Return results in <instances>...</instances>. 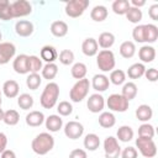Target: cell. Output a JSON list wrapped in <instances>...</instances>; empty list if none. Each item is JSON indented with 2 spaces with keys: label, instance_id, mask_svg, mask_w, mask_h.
<instances>
[{
  "label": "cell",
  "instance_id": "cell-17",
  "mask_svg": "<svg viewBox=\"0 0 158 158\" xmlns=\"http://www.w3.org/2000/svg\"><path fill=\"white\" fill-rule=\"evenodd\" d=\"M1 91L4 93V95L9 99H14L16 96H19V93H20V85L16 80H6L4 84H2V89Z\"/></svg>",
  "mask_w": 158,
  "mask_h": 158
},
{
  "label": "cell",
  "instance_id": "cell-5",
  "mask_svg": "<svg viewBox=\"0 0 158 158\" xmlns=\"http://www.w3.org/2000/svg\"><path fill=\"white\" fill-rule=\"evenodd\" d=\"M89 0H70L65 4V14L72 19H77L84 14L89 6Z\"/></svg>",
  "mask_w": 158,
  "mask_h": 158
},
{
  "label": "cell",
  "instance_id": "cell-52",
  "mask_svg": "<svg viewBox=\"0 0 158 158\" xmlns=\"http://www.w3.org/2000/svg\"><path fill=\"white\" fill-rule=\"evenodd\" d=\"M0 158H16V153L12 149H5L0 154Z\"/></svg>",
  "mask_w": 158,
  "mask_h": 158
},
{
  "label": "cell",
  "instance_id": "cell-28",
  "mask_svg": "<svg viewBox=\"0 0 158 158\" xmlns=\"http://www.w3.org/2000/svg\"><path fill=\"white\" fill-rule=\"evenodd\" d=\"M146 72V67L143 63H133L132 65L128 67L127 69V75L130 79H139L141 77L144 75Z\"/></svg>",
  "mask_w": 158,
  "mask_h": 158
},
{
  "label": "cell",
  "instance_id": "cell-13",
  "mask_svg": "<svg viewBox=\"0 0 158 158\" xmlns=\"http://www.w3.org/2000/svg\"><path fill=\"white\" fill-rule=\"evenodd\" d=\"M35 31V26L28 20H19L15 23V32L20 37H30Z\"/></svg>",
  "mask_w": 158,
  "mask_h": 158
},
{
  "label": "cell",
  "instance_id": "cell-7",
  "mask_svg": "<svg viewBox=\"0 0 158 158\" xmlns=\"http://www.w3.org/2000/svg\"><path fill=\"white\" fill-rule=\"evenodd\" d=\"M109 107V110L115 111V112H125L128 109L130 101H127L121 94H111L106 102H105Z\"/></svg>",
  "mask_w": 158,
  "mask_h": 158
},
{
  "label": "cell",
  "instance_id": "cell-16",
  "mask_svg": "<svg viewBox=\"0 0 158 158\" xmlns=\"http://www.w3.org/2000/svg\"><path fill=\"white\" fill-rule=\"evenodd\" d=\"M81 52L86 56V57H94L98 54L99 52V46L95 38L93 37H88L83 41L81 43Z\"/></svg>",
  "mask_w": 158,
  "mask_h": 158
},
{
  "label": "cell",
  "instance_id": "cell-18",
  "mask_svg": "<svg viewBox=\"0 0 158 158\" xmlns=\"http://www.w3.org/2000/svg\"><path fill=\"white\" fill-rule=\"evenodd\" d=\"M44 120H46V117H44L43 112L42 111H37V110L30 111L26 115V118H25L26 123L30 127H38V126H41L44 122Z\"/></svg>",
  "mask_w": 158,
  "mask_h": 158
},
{
  "label": "cell",
  "instance_id": "cell-3",
  "mask_svg": "<svg viewBox=\"0 0 158 158\" xmlns=\"http://www.w3.org/2000/svg\"><path fill=\"white\" fill-rule=\"evenodd\" d=\"M115 64H116V60H115V54H114L112 51L102 49V51L98 52V54H96V65L102 73L114 70Z\"/></svg>",
  "mask_w": 158,
  "mask_h": 158
},
{
  "label": "cell",
  "instance_id": "cell-49",
  "mask_svg": "<svg viewBox=\"0 0 158 158\" xmlns=\"http://www.w3.org/2000/svg\"><path fill=\"white\" fill-rule=\"evenodd\" d=\"M69 158H88L86 152L81 148H75L69 153Z\"/></svg>",
  "mask_w": 158,
  "mask_h": 158
},
{
  "label": "cell",
  "instance_id": "cell-20",
  "mask_svg": "<svg viewBox=\"0 0 158 158\" xmlns=\"http://www.w3.org/2000/svg\"><path fill=\"white\" fill-rule=\"evenodd\" d=\"M138 57L143 63H151L156 58V48L149 44H144L138 51Z\"/></svg>",
  "mask_w": 158,
  "mask_h": 158
},
{
  "label": "cell",
  "instance_id": "cell-25",
  "mask_svg": "<svg viewBox=\"0 0 158 158\" xmlns=\"http://www.w3.org/2000/svg\"><path fill=\"white\" fill-rule=\"evenodd\" d=\"M96 42H98V46H100L102 49H109L115 43V35L112 32H101Z\"/></svg>",
  "mask_w": 158,
  "mask_h": 158
},
{
  "label": "cell",
  "instance_id": "cell-45",
  "mask_svg": "<svg viewBox=\"0 0 158 158\" xmlns=\"http://www.w3.org/2000/svg\"><path fill=\"white\" fill-rule=\"evenodd\" d=\"M132 37L138 43H146V31L144 25H138L132 30Z\"/></svg>",
  "mask_w": 158,
  "mask_h": 158
},
{
  "label": "cell",
  "instance_id": "cell-42",
  "mask_svg": "<svg viewBox=\"0 0 158 158\" xmlns=\"http://www.w3.org/2000/svg\"><path fill=\"white\" fill-rule=\"evenodd\" d=\"M156 135L154 132V127L148 123V122H143L139 127H138V137H143V138H153Z\"/></svg>",
  "mask_w": 158,
  "mask_h": 158
},
{
  "label": "cell",
  "instance_id": "cell-23",
  "mask_svg": "<svg viewBox=\"0 0 158 158\" xmlns=\"http://www.w3.org/2000/svg\"><path fill=\"white\" fill-rule=\"evenodd\" d=\"M136 117L138 121H142V122H148L152 116H153V110L149 105L147 104H142L139 105L137 109H136Z\"/></svg>",
  "mask_w": 158,
  "mask_h": 158
},
{
  "label": "cell",
  "instance_id": "cell-27",
  "mask_svg": "<svg viewBox=\"0 0 158 158\" xmlns=\"http://www.w3.org/2000/svg\"><path fill=\"white\" fill-rule=\"evenodd\" d=\"M84 148L90 151V152H94L99 148L100 146V138L96 133H88L85 137H84Z\"/></svg>",
  "mask_w": 158,
  "mask_h": 158
},
{
  "label": "cell",
  "instance_id": "cell-51",
  "mask_svg": "<svg viewBox=\"0 0 158 158\" xmlns=\"http://www.w3.org/2000/svg\"><path fill=\"white\" fill-rule=\"evenodd\" d=\"M7 146V137L4 132H0V154L6 149Z\"/></svg>",
  "mask_w": 158,
  "mask_h": 158
},
{
  "label": "cell",
  "instance_id": "cell-33",
  "mask_svg": "<svg viewBox=\"0 0 158 158\" xmlns=\"http://www.w3.org/2000/svg\"><path fill=\"white\" fill-rule=\"evenodd\" d=\"M86 73H88V68H86V65H85L84 63L77 62V63H74V64L72 65L70 74H72V77H73L74 79H77V80L84 79L85 75H86Z\"/></svg>",
  "mask_w": 158,
  "mask_h": 158
},
{
  "label": "cell",
  "instance_id": "cell-2",
  "mask_svg": "<svg viewBox=\"0 0 158 158\" xmlns=\"http://www.w3.org/2000/svg\"><path fill=\"white\" fill-rule=\"evenodd\" d=\"M59 96V85L54 81H49L47 83V85L44 86L41 98H40V104L43 109H52L56 106L57 100Z\"/></svg>",
  "mask_w": 158,
  "mask_h": 158
},
{
  "label": "cell",
  "instance_id": "cell-29",
  "mask_svg": "<svg viewBox=\"0 0 158 158\" xmlns=\"http://www.w3.org/2000/svg\"><path fill=\"white\" fill-rule=\"evenodd\" d=\"M137 91H138L137 85H136L133 81H127V83L123 84V86H122V89H121V95H122L127 101H130V100H132V99L136 98Z\"/></svg>",
  "mask_w": 158,
  "mask_h": 158
},
{
  "label": "cell",
  "instance_id": "cell-46",
  "mask_svg": "<svg viewBox=\"0 0 158 158\" xmlns=\"http://www.w3.org/2000/svg\"><path fill=\"white\" fill-rule=\"evenodd\" d=\"M57 111L59 114V116H69L73 112V105L69 101H60L57 105Z\"/></svg>",
  "mask_w": 158,
  "mask_h": 158
},
{
  "label": "cell",
  "instance_id": "cell-12",
  "mask_svg": "<svg viewBox=\"0 0 158 158\" xmlns=\"http://www.w3.org/2000/svg\"><path fill=\"white\" fill-rule=\"evenodd\" d=\"M16 53V47L12 42H1L0 43V64L9 63Z\"/></svg>",
  "mask_w": 158,
  "mask_h": 158
},
{
  "label": "cell",
  "instance_id": "cell-32",
  "mask_svg": "<svg viewBox=\"0 0 158 158\" xmlns=\"http://www.w3.org/2000/svg\"><path fill=\"white\" fill-rule=\"evenodd\" d=\"M41 74H42V78L43 79H47V80H52L57 77L58 74V67L56 63H46L41 70Z\"/></svg>",
  "mask_w": 158,
  "mask_h": 158
},
{
  "label": "cell",
  "instance_id": "cell-31",
  "mask_svg": "<svg viewBox=\"0 0 158 158\" xmlns=\"http://www.w3.org/2000/svg\"><path fill=\"white\" fill-rule=\"evenodd\" d=\"M133 135H135V132H133L132 127L128 125H123V126L118 127V130L116 132L117 139L121 142H130L133 138Z\"/></svg>",
  "mask_w": 158,
  "mask_h": 158
},
{
  "label": "cell",
  "instance_id": "cell-56",
  "mask_svg": "<svg viewBox=\"0 0 158 158\" xmlns=\"http://www.w3.org/2000/svg\"><path fill=\"white\" fill-rule=\"evenodd\" d=\"M1 38H2V33H1V31H0V43H1Z\"/></svg>",
  "mask_w": 158,
  "mask_h": 158
},
{
  "label": "cell",
  "instance_id": "cell-24",
  "mask_svg": "<svg viewBox=\"0 0 158 158\" xmlns=\"http://www.w3.org/2000/svg\"><path fill=\"white\" fill-rule=\"evenodd\" d=\"M107 15H109L107 7L104 5H96L90 11V17L95 22H102L104 20H106Z\"/></svg>",
  "mask_w": 158,
  "mask_h": 158
},
{
  "label": "cell",
  "instance_id": "cell-48",
  "mask_svg": "<svg viewBox=\"0 0 158 158\" xmlns=\"http://www.w3.org/2000/svg\"><path fill=\"white\" fill-rule=\"evenodd\" d=\"M144 77H146L149 81L154 83V81H157V80H158V70H157L156 68L146 69V72H144Z\"/></svg>",
  "mask_w": 158,
  "mask_h": 158
},
{
  "label": "cell",
  "instance_id": "cell-9",
  "mask_svg": "<svg viewBox=\"0 0 158 158\" xmlns=\"http://www.w3.org/2000/svg\"><path fill=\"white\" fill-rule=\"evenodd\" d=\"M11 12L15 17H23L32 12V5L27 0H16L11 2Z\"/></svg>",
  "mask_w": 158,
  "mask_h": 158
},
{
  "label": "cell",
  "instance_id": "cell-1",
  "mask_svg": "<svg viewBox=\"0 0 158 158\" xmlns=\"http://www.w3.org/2000/svg\"><path fill=\"white\" fill-rule=\"evenodd\" d=\"M53 147H54V137L48 132H41L31 142L32 151L38 156L47 154L53 149Z\"/></svg>",
  "mask_w": 158,
  "mask_h": 158
},
{
  "label": "cell",
  "instance_id": "cell-39",
  "mask_svg": "<svg viewBox=\"0 0 158 158\" xmlns=\"http://www.w3.org/2000/svg\"><path fill=\"white\" fill-rule=\"evenodd\" d=\"M33 102L35 101H33L32 95H30L27 93H23V94L17 96V105L22 110H30L33 106Z\"/></svg>",
  "mask_w": 158,
  "mask_h": 158
},
{
  "label": "cell",
  "instance_id": "cell-41",
  "mask_svg": "<svg viewBox=\"0 0 158 158\" xmlns=\"http://www.w3.org/2000/svg\"><path fill=\"white\" fill-rule=\"evenodd\" d=\"M143 17V14H142V10L141 9H137V7H133L131 6L127 12H126V19L132 22V23H138Z\"/></svg>",
  "mask_w": 158,
  "mask_h": 158
},
{
  "label": "cell",
  "instance_id": "cell-22",
  "mask_svg": "<svg viewBox=\"0 0 158 158\" xmlns=\"http://www.w3.org/2000/svg\"><path fill=\"white\" fill-rule=\"evenodd\" d=\"M41 59L46 63H54V60L58 58V52L53 46H43L41 48Z\"/></svg>",
  "mask_w": 158,
  "mask_h": 158
},
{
  "label": "cell",
  "instance_id": "cell-8",
  "mask_svg": "<svg viewBox=\"0 0 158 158\" xmlns=\"http://www.w3.org/2000/svg\"><path fill=\"white\" fill-rule=\"evenodd\" d=\"M104 152H105V158H118L120 157L121 147L116 137L107 136L104 139Z\"/></svg>",
  "mask_w": 158,
  "mask_h": 158
},
{
  "label": "cell",
  "instance_id": "cell-19",
  "mask_svg": "<svg viewBox=\"0 0 158 158\" xmlns=\"http://www.w3.org/2000/svg\"><path fill=\"white\" fill-rule=\"evenodd\" d=\"M44 125L49 132H58L63 127V120L59 115H49L46 117Z\"/></svg>",
  "mask_w": 158,
  "mask_h": 158
},
{
  "label": "cell",
  "instance_id": "cell-55",
  "mask_svg": "<svg viewBox=\"0 0 158 158\" xmlns=\"http://www.w3.org/2000/svg\"><path fill=\"white\" fill-rule=\"evenodd\" d=\"M1 93H2V91H1V89H0V106H1V102H2V99H1Z\"/></svg>",
  "mask_w": 158,
  "mask_h": 158
},
{
  "label": "cell",
  "instance_id": "cell-30",
  "mask_svg": "<svg viewBox=\"0 0 158 158\" xmlns=\"http://www.w3.org/2000/svg\"><path fill=\"white\" fill-rule=\"evenodd\" d=\"M118 51H120V54L123 58H126V59L132 58L135 56V53H136V44L132 41H125V42H122L120 44Z\"/></svg>",
  "mask_w": 158,
  "mask_h": 158
},
{
  "label": "cell",
  "instance_id": "cell-50",
  "mask_svg": "<svg viewBox=\"0 0 158 158\" xmlns=\"http://www.w3.org/2000/svg\"><path fill=\"white\" fill-rule=\"evenodd\" d=\"M148 15L153 21L158 20V4H153L152 6H149L148 9Z\"/></svg>",
  "mask_w": 158,
  "mask_h": 158
},
{
  "label": "cell",
  "instance_id": "cell-40",
  "mask_svg": "<svg viewBox=\"0 0 158 158\" xmlns=\"http://www.w3.org/2000/svg\"><path fill=\"white\" fill-rule=\"evenodd\" d=\"M42 83V77L38 73H30L26 78V85L30 90H37Z\"/></svg>",
  "mask_w": 158,
  "mask_h": 158
},
{
  "label": "cell",
  "instance_id": "cell-26",
  "mask_svg": "<svg viewBox=\"0 0 158 158\" xmlns=\"http://www.w3.org/2000/svg\"><path fill=\"white\" fill-rule=\"evenodd\" d=\"M116 123V117L110 111H102L99 115V125L102 128H111Z\"/></svg>",
  "mask_w": 158,
  "mask_h": 158
},
{
  "label": "cell",
  "instance_id": "cell-4",
  "mask_svg": "<svg viewBox=\"0 0 158 158\" xmlns=\"http://www.w3.org/2000/svg\"><path fill=\"white\" fill-rule=\"evenodd\" d=\"M89 88H90V81L89 79L84 78L80 80H77V83L72 86L70 91H69V99L73 102H80L83 101L88 93H89Z\"/></svg>",
  "mask_w": 158,
  "mask_h": 158
},
{
  "label": "cell",
  "instance_id": "cell-14",
  "mask_svg": "<svg viewBox=\"0 0 158 158\" xmlns=\"http://www.w3.org/2000/svg\"><path fill=\"white\" fill-rule=\"evenodd\" d=\"M90 85L93 86V89L98 93H102L105 90L109 89V85H110V80H109V77H106L105 74H95L91 79V83Z\"/></svg>",
  "mask_w": 158,
  "mask_h": 158
},
{
  "label": "cell",
  "instance_id": "cell-43",
  "mask_svg": "<svg viewBox=\"0 0 158 158\" xmlns=\"http://www.w3.org/2000/svg\"><path fill=\"white\" fill-rule=\"evenodd\" d=\"M42 59L37 56H28V72L30 73H38L42 70Z\"/></svg>",
  "mask_w": 158,
  "mask_h": 158
},
{
  "label": "cell",
  "instance_id": "cell-53",
  "mask_svg": "<svg viewBox=\"0 0 158 158\" xmlns=\"http://www.w3.org/2000/svg\"><path fill=\"white\" fill-rule=\"evenodd\" d=\"M130 5L133 6V7L139 9V7H142V6L146 5V1H144V0H141V1H138V0H132V1L130 2Z\"/></svg>",
  "mask_w": 158,
  "mask_h": 158
},
{
  "label": "cell",
  "instance_id": "cell-47",
  "mask_svg": "<svg viewBox=\"0 0 158 158\" xmlns=\"http://www.w3.org/2000/svg\"><path fill=\"white\" fill-rule=\"evenodd\" d=\"M120 156H121V158H137L138 152H137V149L135 147L128 146V147H126V148H123L121 151Z\"/></svg>",
  "mask_w": 158,
  "mask_h": 158
},
{
  "label": "cell",
  "instance_id": "cell-10",
  "mask_svg": "<svg viewBox=\"0 0 158 158\" xmlns=\"http://www.w3.org/2000/svg\"><path fill=\"white\" fill-rule=\"evenodd\" d=\"M86 106H88L89 111L93 114L102 112V110L105 107V98L100 93L91 94L86 100Z\"/></svg>",
  "mask_w": 158,
  "mask_h": 158
},
{
  "label": "cell",
  "instance_id": "cell-6",
  "mask_svg": "<svg viewBox=\"0 0 158 158\" xmlns=\"http://www.w3.org/2000/svg\"><path fill=\"white\" fill-rule=\"evenodd\" d=\"M136 147L138 148L139 153L144 158H153L157 154V146L153 138H143L138 137L136 139Z\"/></svg>",
  "mask_w": 158,
  "mask_h": 158
},
{
  "label": "cell",
  "instance_id": "cell-34",
  "mask_svg": "<svg viewBox=\"0 0 158 158\" xmlns=\"http://www.w3.org/2000/svg\"><path fill=\"white\" fill-rule=\"evenodd\" d=\"M2 121L7 126H15V125H17L19 121H20V114H19V111H16L14 109H10V110L5 111L4 112Z\"/></svg>",
  "mask_w": 158,
  "mask_h": 158
},
{
  "label": "cell",
  "instance_id": "cell-37",
  "mask_svg": "<svg viewBox=\"0 0 158 158\" xmlns=\"http://www.w3.org/2000/svg\"><path fill=\"white\" fill-rule=\"evenodd\" d=\"M146 43H154L158 38V27L154 23H146Z\"/></svg>",
  "mask_w": 158,
  "mask_h": 158
},
{
  "label": "cell",
  "instance_id": "cell-11",
  "mask_svg": "<svg viewBox=\"0 0 158 158\" xmlns=\"http://www.w3.org/2000/svg\"><path fill=\"white\" fill-rule=\"evenodd\" d=\"M64 135L69 139H78L84 133V126L78 121H69L64 125Z\"/></svg>",
  "mask_w": 158,
  "mask_h": 158
},
{
  "label": "cell",
  "instance_id": "cell-35",
  "mask_svg": "<svg viewBox=\"0 0 158 158\" xmlns=\"http://www.w3.org/2000/svg\"><path fill=\"white\" fill-rule=\"evenodd\" d=\"M12 12H11V2L7 0H0V20L2 21H10L12 20Z\"/></svg>",
  "mask_w": 158,
  "mask_h": 158
},
{
  "label": "cell",
  "instance_id": "cell-21",
  "mask_svg": "<svg viewBox=\"0 0 158 158\" xmlns=\"http://www.w3.org/2000/svg\"><path fill=\"white\" fill-rule=\"evenodd\" d=\"M51 33L54 36V37H64L67 33H68V25L67 22L62 21V20H57V21H53L51 23Z\"/></svg>",
  "mask_w": 158,
  "mask_h": 158
},
{
  "label": "cell",
  "instance_id": "cell-44",
  "mask_svg": "<svg viewBox=\"0 0 158 158\" xmlns=\"http://www.w3.org/2000/svg\"><path fill=\"white\" fill-rule=\"evenodd\" d=\"M58 59L63 65H70L74 62V53L70 49H63L58 54Z\"/></svg>",
  "mask_w": 158,
  "mask_h": 158
},
{
  "label": "cell",
  "instance_id": "cell-38",
  "mask_svg": "<svg viewBox=\"0 0 158 158\" xmlns=\"http://www.w3.org/2000/svg\"><path fill=\"white\" fill-rule=\"evenodd\" d=\"M110 83H112L114 85H122L126 81V73L122 69H114L110 73V78H109Z\"/></svg>",
  "mask_w": 158,
  "mask_h": 158
},
{
  "label": "cell",
  "instance_id": "cell-54",
  "mask_svg": "<svg viewBox=\"0 0 158 158\" xmlns=\"http://www.w3.org/2000/svg\"><path fill=\"white\" fill-rule=\"evenodd\" d=\"M4 110L1 109V106H0V121H2V118H4Z\"/></svg>",
  "mask_w": 158,
  "mask_h": 158
},
{
  "label": "cell",
  "instance_id": "cell-36",
  "mask_svg": "<svg viewBox=\"0 0 158 158\" xmlns=\"http://www.w3.org/2000/svg\"><path fill=\"white\" fill-rule=\"evenodd\" d=\"M130 7H131V5H130L128 0H115L111 5V9L116 15H126V12Z\"/></svg>",
  "mask_w": 158,
  "mask_h": 158
},
{
  "label": "cell",
  "instance_id": "cell-15",
  "mask_svg": "<svg viewBox=\"0 0 158 158\" xmlns=\"http://www.w3.org/2000/svg\"><path fill=\"white\" fill-rule=\"evenodd\" d=\"M12 68L17 74H27L28 72V56L19 54L12 62Z\"/></svg>",
  "mask_w": 158,
  "mask_h": 158
}]
</instances>
